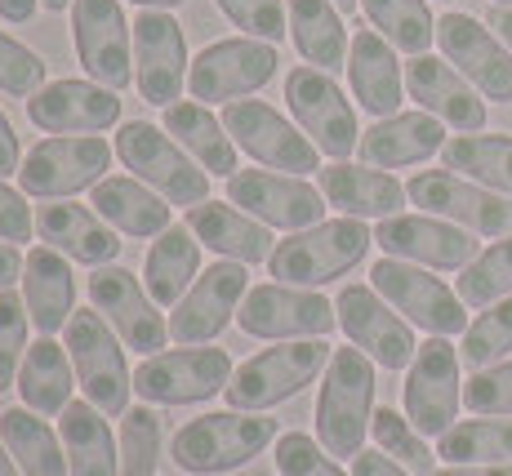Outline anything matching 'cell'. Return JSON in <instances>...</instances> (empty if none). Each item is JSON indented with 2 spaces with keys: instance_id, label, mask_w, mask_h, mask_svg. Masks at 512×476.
Segmentation results:
<instances>
[{
  "instance_id": "cell-4",
  "label": "cell",
  "mask_w": 512,
  "mask_h": 476,
  "mask_svg": "<svg viewBox=\"0 0 512 476\" xmlns=\"http://www.w3.org/2000/svg\"><path fill=\"white\" fill-rule=\"evenodd\" d=\"M334 347L326 339H290L277 347H263L259 356L236 365L232 383L223 388L232 410H250V414H268L277 405L294 401L303 388L326 374Z\"/></svg>"
},
{
  "instance_id": "cell-37",
  "label": "cell",
  "mask_w": 512,
  "mask_h": 476,
  "mask_svg": "<svg viewBox=\"0 0 512 476\" xmlns=\"http://www.w3.org/2000/svg\"><path fill=\"white\" fill-rule=\"evenodd\" d=\"M290 9V41L303 54V63L321 67V72H339L348 67V27L334 0H285Z\"/></svg>"
},
{
  "instance_id": "cell-13",
  "label": "cell",
  "mask_w": 512,
  "mask_h": 476,
  "mask_svg": "<svg viewBox=\"0 0 512 476\" xmlns=\"http://www.w3.org/2000/svg\"><path fill=\"white\" fill-rule=\"evenodd\" d=\"M406 196L423 214L446 218L472 236H495V241L512 236V196L490 192L455 170H419L406 183Z\"/></svg>"
},
{
  "instance_id": "cell-45",
  "label": "cell",
  "mask_w": 512,
  "mask_h": 476,
  "mask_svg": "<svg viewBox=\"0 0 512 476\" xmlns=\"http://www.w3.org/2000/svg\"><path fill=\"white\" fill-rule=\"evenodd\" d=\"M512 352V294L490 307H481V316L464 330V347H459V361L472 370H486L499 365Z\"/></svg>"
},
{
  "instance_id": "cell-54",
  "label": "cell",
  "mask_w": 512,
  "mask_h": 476,
  "mask_svg": "<svg viewBox=\"0 0 512 476\" xmlns=\"http://www.w3.org/2000/svg\"><path fill=\"white\" fill-rule=\"evenodd\" d=\"M23 254H18V245L0 241V290H9L14 281H23Z\"/></svg>"
},
{
  "instance_id": "cell-21",
  "label": "cell",
  "mask_w": 512,
  "mask_h": 476,
  "mask_svg": "<svg viewBox=\"0 0 512 476\" xmlns=\"http://www.w3.org/2000/svg\"><path fill=\"white\" fill-rule=\"evenodd\" d=\"M437 45H441V58L481 98H490V103H508L512 98V49L490 32V23L450 9V14L437 18Z\"/></svg>"
},
{
  "instance_id": "cell-27",
  "label": "cell",
  "mask_w": 512,
  "mask_h": 476,
  "mask_svg": "<svg viewBox=\"0 0 512 476\" xmlns=\"http://www.w3.org/2000/svg\"><path fill=\"white\" fill-rule=\"evenodd\" d=\"M348 85L352 98L374 116H397L401 103H406V72L397 63V49L383 41L374 27H357L348 45Z\"/></svg>"
},
{
  "instance_id": "cell-3",
  "label": "cell",
  "mask_w": 512,
  "mask_h": 476,
  "mask_svg": "<svg viewBox=\"0 0 512 476\" xmlns=\"http://www.w3.org/2000/svg\"><path fill=\"white\" fill-rule=\"evenodd\" d=\"M374 245V232L361 218H321L317 227L290 232L285 241H277L268 259V272L281 285H299V290H317L330 285L339 276H348L352 267L366 259V250Z\"/></svg>"
},
{
  "instance_id": "cell-35",
  "label": "cell",
  "mask_w": 512,
  "mask_h": 476,
  "mask_svg": "<svg viewBox=\"0 0 512 476\" xmlns=\"http://www.w3.org/2000/svg\"><path fill=\"white\" fill-rule=\"evenodd\" d=\"M18 396H23L27 410L45 414V419H58V414L72 405L76 392V370H72V356L58 339H36L23 356V370H18Z\"/></svg>"
},
{
  "instance_id": "cell-5",
  "label": "cell",
  "mask_w": 512,
  "mask_h": 476,
  "mask_svg": "<svg viewBox=\"0 0 512 476\" xmlns=\"http://www.w3.org/2000/svg\"><path fill=\"white\" fill-rule=\"evenodd\" d=\"M63 347L72 356L76 388L85 392V401L112 419V414L130 410L134 374L125 361V343L116 339V330L94 312V307H76V316L63 330Z\"/></svg>"
},
{
  "instance_id": "cell-50",
  "label": "cell",
  "mask_w": 512,
  "mask_h": 476,
  "mask_svg": "<svg viewBox=\"0 0 512 476\" xmlns=\"http://www.w3.org/2000/svg\"><path fill=\"white\" fill-rule=\"evenodd\" d=\"M45 58L36 49H27L23 41H14L9 32H0V89L14 98H32L36 89H45Z\"/></svg>"
},
{
  "instance_id": "cell-60",
  "label": "cell",
  "mask_w": 512,
  "mask_h": 476,
  "mask_svg": "<svg viewBox=\"0 0 512 476\" xmlns=\"http://www.w3.org/2000/svg\"><path fill=\"white\" fill-rule=\"evenodd\" d=\"M41 5L49 9V14H63V9H72L76 0H41Z\"/></svg>"
},
{
  "instance_id": "cell-36",
  "label": "cell",
  "mask_w": 512,
  "mask_h": 476,
  "mask_svg": "<svg viewBox=\"0 0 512 476\" xmlns=\"http://www.w3.org/2000/svg\"><path fill=\"white\" fill-rule=\"evenodd\" d=\"M201 276V241L187 223H174L170 232L152 236V250L143 259V285L161 307H174Z\"/></svg>"
},
{
  "instance_id": "cell-24",
  "label": "cell",
  "mask_w": 512,
  "mask_h": 476,
  "mask_svg": "<svg viewBox=\"0 0 512 476\" xmlns=\"http://www.w3.org/2000/svg\"><path fill=\"white\" fill-rule=\"evenodd\" d=\"M27 121L45 134H103L121 121V98L98 81H49L27 98Z\"/></svg>"
},
{
  "instance_id": "cell-6",
  "label": "cell",
  "mask_w": 512,
  "mask_h": 476,
  "mask_svg": "<svg viewBox=\"0 0 512 476\" xmlns=\"http://www.w3.org/2000/svg\"><path fill=\"white\" fill-rule=\"evenodd\" d=\"M112 170V147L103 134H49L27 147L18 187L32 201H72L76 192H94Z\"/></svg>"
},
{
  "instance_id": "cell-42",
  "label": "cell",
  "mask_w": 512,
  "mask_h": 476,
  "mask_svg": "<svg viewBox=\"0 0 512 476\" xmlns=\"http://www.w3.org/2000/svg\"><path fill=\"white\" fill-rule=\"evenodd\" d=\"M370 436H374V450L392 454L401 468H410L415 476H432V459L437 450H428V436H423L415 423L406 419V410H392V405H379L370 419Z\"/></svg>"
},
{
  "instance_id": "cell-59",
  "label": "cell",
  "mask_w": 512,
  "mask_h": 476,
  "mask_svg": "<svg viewBox=\"0 0 512 476\" xmlns=\"http://www.w3.org/2000/svg\"><path fill=\"white\" fill-rule=\"evenodd\" d=\"M134 5H143V9H179V5H187V0H134Z\"/></svg>"
},
{
  "instance_id": "cell-22",
  "label": "cell",
  "mask_w": 512,
  "mask_h": 476,
  "mask_svg": "<svg viewBox=\"0 0 512 476\" xmlns=\"http://www.w3.org/2000/svg\"><path fill=\"white\" fill-rule=\"evenodd\" d=\"M245 294H250V272H245V263H232V259L210 263L196 276L192 290L170 307V339L179 347L214 343L232 325Z\"/></svg>"
},
{
  "instance_id": "cell-46",
  "label": "cell",
  "mask_w": 512,
  "mask_h": 476,
  "mask_svg": "<svg viewBox=\"0 0 512 476\" xmlns=\"http://www.w3.org/2000/svg\"><path fill=\"white\" fill-rule=\"evenodd\" d=\"M223 9L232 27H241V36H254V41L281 45L290 36V9L285 0H214Z\"/></svg>"
},
{
  "instance_id": "cell-56",
  "label": "cell",
  "mask_w": 512,
  "mask_h": 476,
  "mask_svg": "<svg viewBox=\"0 0 512 476\" xmlns=\"http://www.w3.org/2000/svg\"><path fill=\"white\" fill-rule=\"evenodd\" d=\"M36 9H41V0H0V18L5 23H32Z\"/></svg>"
},
{
  "instance_id": "cell-32",
  "label": "cell",
  "mask_w": 512,
  "mask_h": 476,
  "mask_svg": "<svg viewBox=\"0 0 512 476\" xmlns=\"http://www.w3.org/2000/svg\"><path fill=\"white\" fill-rule=\"evenodd\" d=\"M165 134H170L210 178H232L241 170V165H236V152H241V147L232 143L223 116H214L210 107L196 103V98H183V103L165 107Z\"/></svg>"
},
{
  "instance_id": "cell-55",
  "label": "cell",
  "mask_w": 512,
  "mask_h": 476,
  "mask_svg": "<svg viewBox=\"0 0 512 476\" xmlns=\"http://www.w3.org/2000/svg\"><path fill=\"white\" fill-rule=\"evenodd\" d=\"M432 476H512V463H450Z\"/></svg>"
},
{
  "instance_id": "cell-39",
  "label": "cell",
  "mask_w": 512,
  "mask_h": 476,
  "mask_svg": "<svg viewBox=\"0 0 512 476\" xmlns=\"http://www.w3.org/2000/svg\"><path fill=\"white\" fill-rule=\"evenodd\" d=\"M441 165L499 196H512V134H459L441 147Z\"/></svg>"
},
{
  "instance_id": "cell-48",
  "label": "cell",
  "mask_w": 512,
  "mask_h": 476,
  "mask_svg": "<svg viewBox=\"0 0 512 476\" xmlns=\"http://www.w3.org/2000/svg\"><path fill=\"white\" fill-rule=\"evenodd\" d=\"M272 459H277L281 476H352L339 468V459L326 450L321 441H312L308 432H281L272 445Z\"/></svg>"
},
{
  "instance_id": "cell-44",
  "label": "cell",
  "mask_w": 512,
  "mask_h": 476,
  "mask_svg": "<svg viewBox=\"0 0 512 476\" xmlns=\"http://www.w3.org/2000/svg\"><path fill=\"white\" fill-rule=\"evenodd\" d=\"M508 294H512V236L495 241L490 250H481L477 259L464 267V276H459V299L468 307H477V312L508 299Z\"/></svg>"
},
{
  "instance_id": "cell-11",
  "label": "cell",
  "mask_w": 512,
  "mask_h": 476,
  "mask_svg": "<svg viewBox=\"0 0 512 476\" xmlns=\"http://www.w3.org/2000/svg\"><path fill=\"white\" fill-rule=\"evenodd\" d=\"M277 45L254 41V36H228V41L205 45L192 58V72H187V98L196 103H236V98L259 94L263 85L277 76Z\"/></svg>"
},
{
  "instance_id": "cell-23",
  "label": "cell",
  "mask_w": 512,
  "mask_h": 476,
  "mask_svg": "<svg viewBox=\"0 0 512 476\" xmlns=\"http://www.w3.org/2000/svg\"><path fill=\"white\" fill-rule=\"evenodd\" d=\"M374 245L388 259L437 267V272H464V267L481 254V245L472 241V232L446 223L437 214H392L374 227Z\"/></svg>"
},
{
  "instance_id": "cell-47",
  "label": "cell",
  "mask_w": 512,
  "mask_h": 476,
  "mask_svg": "<svg viewBox=\"0 0 512 476\" xmlns=\"http://www.w3.org/2000/svg\"><path fill=\"white\" fill-rule=\"evenodd\" d=\"M27 303L23 294L0 290V392H9L18 383V370H23L27 356Z\"/></svg>"
},
{
  "instance_id": "cell-9",
  "label": "cell",
  "mask_w": 512,
  "mask_h": 476,
  "mask_svg": "<svg viewBox=\"0 0 512 476\" xmlns=\"http://www.w3.org/2000/svg\"><path fill=\"white\" fill-rule=\"evenodd\" d=\"M370 285L383 294L410 325H419L423 334L432 339H450V334H464L468 330V312L459 290H450L441 276H432V267L419 263H401L383 254L379 263L370 267Z\"/></svg>"
},
{
  "instance_id": "cell-31",
  "label": "cell",
  "mask_w": 512,
  "mask_h": 476,
  "mask_svg": "<svg viewBox=\"0 0 512 476\" xmlns=\"http://www.w3.org/2000/svg\"><path fill=\"white\" fill-rule=\"evenodd\" d=\"M321 192H326V201L334 205L339 214L348 218H392L401 214V205L410 201L406 187L397 183L388 170H370V165H348V161H334L321 170Z\"/></svg>"
},
{
  "instance_id": "cell-43",
  "label": "cell",
  "mask_w": 512,
  "mask_h": 476,
  "mask_svg": "<svg viewBox=\"0 0 512 476\" xmlns=\"http://www.w3.org/2000/svg\"><path fill=\"white\" fill-rule=\"evenodd\" d=\"M121 476H156L165 454V428L152 405H134L121 414Z\"/></svg>"
},
{
  "instance_id": "cell-8",
  "label": "cell",
  "mask_w": 512,
  "mask_h": 476,
  "mask_svg": "<svg viewBox=\"0 0 512 476\" xmlns=\"http://www.w3.org/2000/svg\"><path fill=\"white\" fill-rule=\"evenodd\" d=\"M223 125H228L232 143L250 161H259L263 170L299 174V178L321 174V152L312 147V138L294 121H285L277 107L263 103V98H236V103H228L223 107Z\"/></svg>"
},
{
  "instance_id": "cell-12",
  "label": "cell",
  "mask_w": 512,
  "mask_h": 476,
  "mask_svg": "<svg viewBox=\"0 0 512 476\" xmlns=\"http://www.w3.org/2000/svg\"><path fill=\"white\" fill-rule=\"evenodd\" d=\"M285 103L294 112V125L312 138V147L321 156L348 161L361 147L357 112H352L348 94H343L330 72H321V67H294L285 76Z\"/></svg>"
},
{
  "instance_id": "cell-53",
  "label": "cell",
  "mask_w": 512,
  "mask_h": 476,
  "mask_svg": "<svg viewBox=\"0 0 512 476\" xmlns=\"http://www.w3.org/2000/svg\"><path fill=\"white\" fill-rule=\"evenodd\" d=\"M23 170V143H18L14 125H9V116L0 112V178L18 174Z\"/></svg>"
},
{
  "instance_id": "cell-17",
  "label": "cell",
  "mask_w": 512,
  "mask_h": 476,
  "mask_svg": "<svg viewBox=\"0 0 512 476\" xmlns=\"http://www.w3.org/2000/svg\"><path fill=\"white\" fill-rule=\"evenodd\" d=\"M187 72V36L170 9H139L134 14V81H139L143 103L174 107L183 103Z\"/></svg>"
},
{
  "instance_id": "cell-34",
  "label": "cell",
  "mask_w": 512,
  "mask_h": 476,
  "mask_svg": "<svg viewBox=\"0 0 512 476\" xmlns=\"http://www.w3.org/2000/svg\"><path fill=\"white\" fill-rule=\"evenodd\" d=\"M67 472L72 476H121V441L107 428V414L90 401H72L58 414Z\"/></svg>"
},
{
  "instance_id": "cell-41",
  "label": "cell",
  "mask_w": 512,
  "mask_h": 476,
  "mask_svg": "<svg viewBox=\"0 0 512 476\" xmlns=\"http://www.w3.org/2000/svg\"><path fill=\"white\" fill-rule=\"evenodd\" d=\"M446 463H512V419H468L437 436Z\"/></svg>"
},
{
  "instance_id": "cell-40",
  "label": "cell",
  "mask_w": 512,
  "mask_h": 476,
  "mask_svg": "<svg viewBox=\"0 0 512 476\" xmlns=\"http://www.w3.org/2000/svg\"><path fill=\"white\" fill-rule=\"evenodd\" d=\"M361 14L383 41L410 58L428 54V45L437 41V18L428 0H361Z\"/></svg>"
},
{
  "instance_id": "cell-62",
  "label": "cell",
  "mask_w": 512,
  "mask_h": 476,
  "mask_svg": "<svg viewBox=\"0 0 512 476\" xmlns=\"http://www.w3.org/2000/svg\"><path fill=\"white\" fill-rule=\"evenodd\" d=\"M495 5H512V0H495Z\"/></svg>"
},
{
  "instance_id": "cell-38",
  "label": "cell",
  "mask_w": 512,
  "mask_h": 476,
  "mask_svg": "<svg viewBox=\"0 0 512 476\" xmlns=\"http://www.w3.org/2000/svg\"><path fill=\"white\" fill-rule=\"evenodd\" d=\"M0 441L14 454V463L23 468V476H72L67 472V454H63V436L45 423V414L14 405L0 414Z\"/></svg>"
},
{
  "instance_id": "cell-1",
  "label": "cell",
  "mask_w": 512,
  "mask_h": 476,
  "mask_svg": "<svg viewBox=\"0 0 512 476\" xmlns=\"http://www.w3.org/2000/svg\"><path fill=\"white\" fill-rule=\"evenodd\" d=\"M277 419L272 414H250V410H214L201 419H187L170 441L174 468L192 476H223L245 463H254L263 450L277 445Z\"/></svg>"
},
{
  "instance_id": "cell-30",
  "label": "cell",
  "mask_w": 512,
  "mask_h": 476,
  "mask_svg": "<svg viewBox=\"0 0 512 476\" xmlns=\"http://www.w3.org/2000/svg\"><path fill=\"white\" fill-rule=\"evenodd\" d=\"M187 227L196 232V241L205 250H214L219 259H232V263H268L277 241H272V227H263L259 218H250L245 210H236L228 201H205V205H192L187 210Z\"/></svg>"
},
{
  "instance_id": "cell-19",
  "label": "cell",
  "mask_w": 512,
  "mask_h": 476,
  "mask_svg": "<svg viewBox=\"0 0 512 476\" xmlns=\"http://www.w3.org/2000/svg\"><path fill=\"white\" fill-rule=\"evenodd\" d=\"M90 303L116 330V339L125 347H134V352L156 356L165 343H170V321L156 312L161 303L147 294V285L130 272V267H116V263L94 267L90 272Z\"/></svg>"
},
{
  "instance_id": "cell-58",
  "label": "cell",
  "mask_w": 512,
  "mask_h": 476,
  "mask_svg": "<svg viewBox=\"0 0 512 476\" xmlns=\"http://www.w3.org/2000/svg\"><path fill=\"white\" fill-rule=\"evenodd\" d=\"M0 476H23V468L14 463V454L5 450V441H0Z\"/></svg>"
},
{
  "instance_id": "cell-29",
  "label": "cell",
  "mask_w": 512,
  "mask_h": 476,
  "mask_svg": "<svg viewBox=\"0 0 512 476\" xmlns=\"http://www.w3.org/2000/svg\"><path fill=\"white\" fill-rule=\"evenodd\" d=\"M23 303L32 325L54 339L58 330H67V321L76 316V276H72V259L49 245H32L23 263Z\"/></svg>"
},
{
  "instance_id": "cell-52",
  "label": "cell",
  "mask_w": 512,
  "mask_h": 476,
  "mask_svg": "<svg viewBox=\"0 0 512 476\" xmlns=\"http://www.w3.org/2000/svg\"><path fill=\"white\" fill-rule=\"evenodd\" d=\"M352 476H415V472L401 468V463L383 450H361L357 459H352Z\"/></svg>"
},
{
  "instance_id": "cell-26",
  "label": "cell",
  "mask_w": 512,
  "mask_h": 476,
  "mask_svg": "<svg viewBox=\"0 0 512 476\" xmlns=\"http://www.w3.org/2000/svg\"><path fill=\"white\" fill-rule=\"evenodd\" d=\"M36 236H41V245L85 267H107L121 254V232L94 205H76V201L41 205L36 210Z\"/></svg>"
},
{
  "instance_id": "cell-15",
  "label": "cell",
  "mask_w": 512,
  "mask_h": 476,
  "mask_svg": "<svg viewBox=\"0 0 512 476\" xmlns=\"http://www.w3.org/2000/svg\"><path fill=\"white\" fill-rule=\"evenodd\" d=\"M401 405L406 419L415 423L423 436H446L459 419L464 405V379H459V347L450 339L419 343L415 361L406 370V388H401Z\"/></svg>"
},
{
  "instance_id": "cell-51",
  "label": "cell",
  "mask_w": 512,
  "mask_h": 476,
  "mask_svg": "<svg viewBox=\"0 0 512 476\" xmlns=\"http://www.w3.org/2000/svg\"><path fill=\"white\" fill-rule=\"evenodd\" d=\"M36 236V214L32 205H27V192L23 187H9L5 178H0V241L9 245H23Z\"/></svg>"
},
{
  "instance_id": "cell-18",
  "label": "cell",
  "mask_w": 512,
  "mask_h": 476,
  "mask_svg": "<svg viewBox=\"0 0 512 476\" xmlns=\"http://www.w3.org/2000/svg\"><path fill=\"white\" fill-rule=\"evenodd\" d=\"M228 201L241 205L263 227H281V232H303L326 218L330 201L312 178L277 174V170H236L228 178Z\"/></svg>"
},
{
  "instance_id": "cell-25",
  "label": "cell",
  "mask_w": 512,
  "mask_h": 476,
  "mask_svg": "<svg viewBox=\"0 0 512 476\" xmlns=\"http://www.w3.org/2000/svg\"><path fill=\"white\" fill-rule=\"evenodd\" d=\"M406 94L419 103V112L437 116L441 125L459 134H481L486 130V103L446 58L419 54L406 63Z\"/></svg>"
},
{
  "instance_id": "cell-49",
  "label": "cell",
  "mask_w": 512,
  "mask_h": 476,
  "mask_svg": "<svg viewBox=\"0 0 512 476\" xmlns=\"http://www.w3.org/2000/svg\"><path fill=\"white\" fill-rule=\"evenodd\" d=\"M464 405L481 419H512V361L472 370L464 383Z\"/></svg>"
},
{
  "instance_id": "cell-20",
  "label": "cell",
  "mask_w": 512,
  "mask_h": 476,
  "mask_svg": "<svg viewBox=\"0 0 512 476\" xmlns=\"http://www.w3.org/2000/svg\"><path fill=\"white\" fill-rule=\"evenodd\" d=\"M72 45L90 81L116 94L134 81V27L125 23L121 0H76Z\"/></svg>"
},
{
  "instance_id": "cell-33",
  "label": "cell",
  "mask_w": 512,
  "mask_h": 476,
  "mask_svg": "<svg viewBox=\"0 0 512 476\" xmlns=\"http://www.w3.org/2000/svg\"><path fill=\"white\" fill-rule=\"evenodd\" d=\"M90 205L116 227V232L134 236V241H147V236H161L174 227L165 196H156L152 187L139 183L134 174H107L90 192Z\"/></svg>"
},
{
  "instance_id": "cell-14",
  "label": "cell",
  "mask_w": 512,
  "mask_h": 476,
  "mask_svg": "<svg viewBox=\"0 0 512 476\" xmlns=\"http://www.w3.org/2000/svg\"><path fill=\"white\" fill-rule=\"evenodd\" d=\"M236 321H241V330L250 339L290 343V339H326L334 325H339V312L317 290L268 281L245 294L241 307H236Z\"/></svg>"
},
{
  "instance_id": "cell-16",
  "label": "cell",
  "mask_w": 512,
  "mask_h": 476,
  "mask_svg": "<svg viewBox=\"0 0 512 476\" xmlns=\"http://www.w3.org/2000/svg\"><path fill=\"white\" fill-rule=\"evenodd\" d=\"M334 312H339V330L348 334V343L361 347L374 365H383V370H410V361L419 352L415 325L383 299L374 285H343L339 299H334Z\"/></svg>"
},
{
  "instance_id": "cell-57",
  "label": "cell",
  "mask_w": 512,
  "mask_h": 476,
  "mask_svg": "<svg viewBox=\"0 0 512 476\" xmlns=\"http://www.w3.org/2000/svg\"><path fill=\"white\" fill-rule=\"evenodd\" d=\"M486 23H490V32H495L499 41L512 49V5H495V9H490Z\"/></svg>"
},
{
  "instance_id": "cell-2",
  "label": "cell",
  "mask_w": 512,
  "mask_h": 476,
  "mask_svg": "<svg viewBox=\"0 0 512 476\" xmlns=\"http://www.w3.org/2000/svg\"><path fill=\"white\" fill-rule=\"evenodd\" d=\"M374 361L361 347H334L317 392V441L334 459H357L366 450L370 419H374Z\"/></svg>"
},
{
  "instance_id": "cell-7",
  "label": "cell",
  "mask_w": 512,
  "mask_h": 476,
  "mask_svg": "<svg viewBox=\"0 0 512 476\" xmlns=\"http://www.w3.org/2000/svg\"><path fill=\"white\" fill-rule=\"evenodd\" d=\"M116 156L125 170H134L139 183H147L170 205H205L210 201V174L165 134V125L152 121H125L116 134Z\"/></svg>"
},
{
  "instance_id": "cell-10",
  "label": "cell",
  "mask_w": 512,
  "mask_h": 476,
  "mask_svg": "<svg viewBox=\"0 0 512 476\" xmlns=\"http://www.w3.org/2000/svg\"><path fill=\"white\" fill-rule=\"evenodd\" d=\"M236 365L223 347H174V352H156L134 370V396L143 405H196L210 401L232 383Z\"/></svg>"
},
{
  "instance_id": "cell-61",
  "label": "cell",
  "mask_w": 512,
  "mask_h": 476,
  "mask_svg": "<svg viewBox=\"0 0 512 476\" xmlns=\"http://www.w3.org/2000/svg\"><path fill=\"white\" fill-rule=\"evenodd\" d=\"M334 5H339V14H357L361 0H334Z\"/></svg>"
},
{
  "instance_id": "cell-28",
  "label": "cell",
  "mask_w": 512,
  "mask_h": 476,
  "mask_svg": "<svg viewBox=\"0 0 512 476\" xmlns=\"http://www.w3.org/2000/svg\"><path fill=\"white\" fill-rule=\"evenodd\" d=\"M446 147V125L428 112H397L374 121L370 130H361V165L370 170H406L428 156H437Z\"/></svg>"
}]
</instances>
